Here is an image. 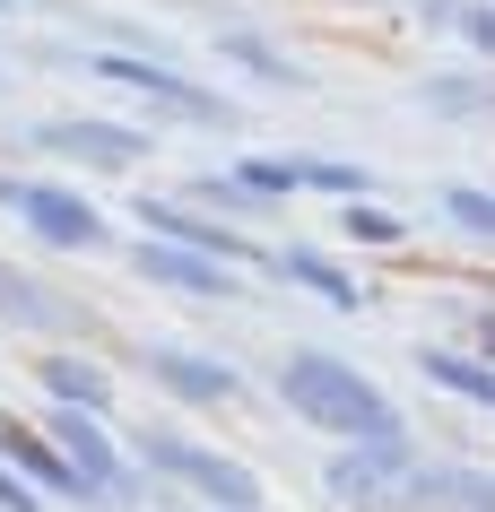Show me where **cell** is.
<instances>
[{"label":"cell","instance_id":"2e32d148","mask_svg":"<svg viewBox=\"0 0 495 512\" xmlns=\"http://www.w3.org/2000/svg\"><path fill=\"white\" fill-rule=\"evenodd\" d=\"M296 183L330 191V200H357V191H365V165H296Z\"/></svg>","mask_w":495,"mask_h":512},{"label":"cell","instance_id":"8fae6325","mask_svg":"<svg viewBox=\"0 0 495 512\" xmlns=\"http://www.w3.org/2000/svg\"><path fill=\"white\" fill-rule=\"evenodd\" d=\"M391 478H409V452H400V443H374V452H357V460H330V486H339V495H374V486H391Z\"/></svg>","mask_w":495,"mask_h":512},{"label":"cell","instance_id":"277c9868","mask_svg":"<svg viewBox=\"0 0 495 512\" xmlns=\"http://www.w3.org/2000/svg\"><path fill=\"white\" fill-rule=\"evenodd\" d=\"M96 79H113V87H139V96H157V105H174L183 122H226V105H218V96H209V87H192V79H174L165 61L96 53Z\"/></svg>","mask_w":495,"mask_h":512},{"label":"cell","instance_id":"30bf717a","mask_svg":"<svg viewBox=\"0 0 495 512\" xmlns=\"http://www.w3.org/2000/svg\"><path fill=\"white\" fill-rule=\"evenodd\" d=\"M278 270L296 278V287H313L322 304H339V313H357V278L339 270V261H322L313 243H287V252H278Z\"/></svg>","mask_w":495,"mask_h":512},{"label":"cell","instance_id":"d6986e66","mask_svg":"<svg viewBox=\"0 0 495 512\" xmlns=\"http://www.w3.org/2000/svg\"><path fill=\"white\" fill-rule=\"evenodd\" d=\"M348 235H357V243H391V235H400V217H383V209H357V217H348Z\"/></svg>","mask_w":495,"mask_h":512},{"label":"cell","instance_id":"6da1fadb","mask_svg":"<svg viewBox=\"0 0 495 512\" xmlns=\"http://www.w3.org/2000/svg\"><path fill=\"white\" fill-rule=\"evenodd\" d=\"M278 391H287V408L313 417V426L365 434V443H400V408H391L357 365H339V356H313V348L287 356V365H278Z\"/></svg>","mask_w":495,"mask_h":512},{"label":"cell","instance_id":"7c38bea8","mask_svg":"<svg viewBox=\"0 0 495 512\" xmlns=\"http://www.w3.org/2000/svg\"><path fill=\"white\" fill-rule=\"evenodd\" d=\"M0 452H9V460H27V478H35V486H61V495H87V486L70 478V469H61V452L44 443V434H27V426H0Z\"/></svg>","mask_w":495,"mask_h":512},{"label":"cell","instance_id":"5b68a950","mask_svg":"<svg viewBox=\"0 0 495 512\" xmlns=\"http://www.w3.org/2000/svg\"><path fill=\"white\" fill-rule=\"evenodd\" d=\"M148 226H157V243H174V252H192V261H270V252H252L244 235H226V226H209L200 209H174V200H148Z\"/></svg>","mask_w":495,"mask_h":512},{"label":"cell","instance_id":"52a82bcc","mask_svg":"<svg viewBox=\"0 0 495 512\" xmlns=\"http://www.w3.org/2000/svg\"><path fill=\"white\" fill-rule=\"evenodd\" d=\"M53 452H61V469H70L79 486H113V443H105V426H96V417L53 408Z\"/></svg>","mask_w":495,"mask_h":512},{"label":"cell","instance_id":"9c48e42d","mask_svg":"<svg viewBox=\"0 0 495 512\" xmlns=\"http://www.w3.org/2000/svg\"><path fill=\"white\" fill-rule=\"evenodd\" d=\"M35 139L79 165H139V131H113V122H44Z\"/></svg>","mask_w":495,"mask_h":512},{"label":"cell","instance_id":"8992f818","mask_svg":"<svg viewBox=\"0 0 495 512\" xmlns=\"http://www.w3.org/2000/svg\"><path fill=\"white\" fill-rule=\"evenodd\" d=\"M131 270L157 278V287H183V296H235V278L218 270V261H192V252H174V243H131Z\"/></svg>","mask_w":495,"mask_h":512},{"label":"cell","instance_id":"4fadbf2b","mask_svg":"<svg viewBox=\"0 0 495 512\" xmlns=\"http://www.w3.org/2000/svg\"><path fill=\"white\" fill-rule=\"evenodd\" d=\"M426 374L452 391V400H495V374H487V356H452V348H426Z\"/></svg>","mask_w":495,"mask_h":512},{"label":"cell","instance_id":"ac0fdd59","mask_svg":"<svg viewBox=\"0 0 495 512\" xmlns=\"http://www.w3.org/2000/svg\"><path fill=\"white\" fill-rule=\"evenodd\" d=\"M226 53H235V61H252V70H270V79H296V70H287V61H278L270 44H252V35H235V44H226Z\"/></svg>","mask_w":495,"mask_h":512},{"label":"cell","instance_id":"e0dca14e","mask_svg":"<svg viewBox=\"0 0 495 512\" xmlns=\"http://www.w3.org/2000/svg\"><path fill=\"white\" fill-rule=\"evenodd\" d=\"M452 217H461V226H469V235H478V243H487V226H495V209H487V191H452Z\"/></svg>","mask_w":495,"mask_h":512},{"label":"cell","instance_id":"7a4b0ae2","mask_svg":"<svg viewBox=\"0 0 495 512\" xmlns=\"http://www.w3.org/2000/svg\"><path fill=\"white\" fill-rule=\"evenodd\" d=\"M0 200L27 217L53 252H105V217L87 209L79 191H61V183H0Z\"/></svg>","mask_w":495,"mask_h":512},{"label":"cell","instance_id":"44dd1931","mask_svg":"<svg viewBox=\"0 0 495 512\" xmlns=\"http://www.w3.org/2000/svg\"><path fill=\"white\" fill-rule=\"evenodd\" d=\"M0 304H9V278H0Z\"/></svg>","mask_w":495,"mask_h":512},{"label":"cell","instance_id":"9a60e30c","mask_svg":"<svg viewBox=\"0 0 495 512\" xmlns=\"http://www.w3.org/2000/svg\"><path fill=\"white\" fill-rule=\"evenodd\" d=\"M235 191H244V200H287V191H296V165H278V157H252L244 174H235Z\"/></svg>","mask_w":495,"mask_h":512},{"label":"cell","instance_id":"ba28073f","mask_svg":"<svg viewBox=\"0 0 495 512\" xmlns=\"http://www.w3.org/2000/svg\"><path fill=\"white\" fill-rule=\"evenodd\" d=\"M148 374L174 391V400H235V365L218 356H183V348H148Z\"/></svg>","mask_w":495,"mask_h":512},{"label":"cell","instance_id":"3957f363","mask_svg":"<svg viewBox=\"0 0 495 512\" xmlns=\"http://www.w3.org/2000/svg\"><path fill=\"white\" fill-rule=\"evenodd\" d=\"M157 460H165L183 486H200L218 512H252V504H261V478H252V469H235L226 452H209V443H157Z\"/></svg>","mask_w":495,"mask_h":512},{"label":"cell","instance_id":"5bb4252c","mask_svg":"<svg viewBox=\"0 0 495 512\" xmlns=\"http://www.w3.org/2000/svg\"><path fill=\"white\" fill-rule=\"evenodd\" d=\"M44 391H53V408H79V417H96V408L113 400L96 365H53V374H44Z\"/></svg>","mask_w":495,"mask_h":512},{"label":"cell","instance_id":"ffe728a7","mask_svg":"<svg viewBox=\"0 0 495 512\" xmlns=\"http://www.w3.org/2000/svg\"><path fill=\"white\" fill-rule=\"evenodd\" d=\"M0 512H35V495H27L18 478H9V469H0Z\"/></svg>","mask_w":495,"mask_h":512}]
</instances>
